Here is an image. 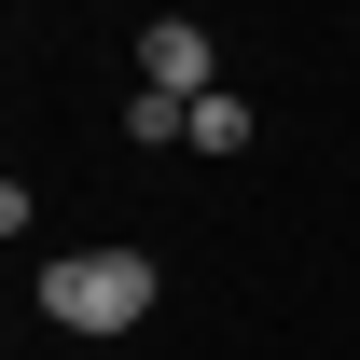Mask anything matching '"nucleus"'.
<instances>
[{
    "instance_id": "20e7f679",
    "label": "nucleus",
    "mask_w": 360,
    "mask_h": 360,
    "mask_svg": "<svg viewBox=\"0 0 360 360\" xmlns=\"http://www.w3.org/2000/svg\"><path fill=\"white\" fill-rule=\"evenodd\" d=\"M194 153H250V97H222V84L194 97Z\"/></svg>"
},
{
    "instance_id": "f257e3e1",
    "label": "nucleus",
    "mask_w": 360,
    "mask_h": 360,
    "mask_svg": "<svg viewBox=\"0 0 360 360\" xmlns=\"http://www.w3.org/2000/svg\"><path fill=\"white\" fill-rule=\"evenodd\" d=\"M42 319L56 333H139V319H153V264H139V250H56L42 264Z\"/></svg>"
},
{
    "instance_id": "7ed1b4c3",
    "label": "nucleus",
    "mask_w": 360,
    "mask_h": 360,
    "mask_svg": "<svg viewBox=\"0 0 360 360\" xmlns=\"http://www.w3.org/2000/svg\"><path fill=\"white\" fill-rule=\"evenodd\" d=\"M125 139H139V153H167V139H194V97L139 84V97H125Z\"/></svg>"
},
{
    "instance_id": "f03ea898",
    "label": "nucleus",
    "mask_w": 360,
    "mask_h": 360,
    "mask_svg": "<svg viewBox=\"0 0 360 360\" xmlns=\"http://www.w3.org/2000/svg\"><path fill=\"white\" fill-rule=\"evenodd\" d=\"M139 84H167V97H208V84H222V42H208L194 14H153V28H139Z\"/></svg>"
}]
</instances>
